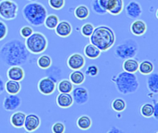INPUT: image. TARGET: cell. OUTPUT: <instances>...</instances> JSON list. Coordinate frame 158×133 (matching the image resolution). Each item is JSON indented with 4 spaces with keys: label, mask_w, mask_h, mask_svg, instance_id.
Returning a JSON list of instances; mask_svg holds the SVG:
<instances>
[{
    "label": "cell",
    "mask_w": 158,
    "mask_h": 133,
    "mask_svg": "<svg viewBox=\"0 0 158 133\" xmlns=\"http://www.w3.org/2000/svg\"><path fill=\"white\" fill-rule=\"evenodd\" d=\"M31 53L26 48L24 42L12 39L0 47V59L6 66H22L30 59Z\"/></svg>",
    "instance_id": "6da1fadb"
},
{
    "label": "cell",
    "mask_w": 158,
    "mask_h": 133,
    "mask_svg": "<svg viewBox=\"0 0 158 133\" xmlns=\"http://www.w3.org/2000/svg\"><path fill=\"white\" fill-rule=\"evenodd\" d=\"M89 39L90 43L98 47L102 52H106L115 44L116 34L110 27L106 25H100L98 27H94V30Z\"/></svg>",
    "instance_id": "7a4b0ae2"
},
{
    "label": "cell",
    "mask_w": 158,
    "mask_h": 133,
    "mask_svg": "<svg viewBox=\"0 0 158 133\" xmlns=\"http://www.w3.org/2000/svg\"><path fill=\"white\" fill-rule=\"evenodd\" d=\"M112 82L115 84L118 92L121 94H131L138 91L140 82L135 73L121 71L118 75L112 77Z\"/></svg>",
    "instance_id": "3957f363"
},
{
    "label": "cell",
    "mask_w": 158,
    "mask_h": 133,
    "mask_svg": "<svg viewBox=\"0 0 158 133\" xmlns=\"http://www.w3.org/2000/svg\"><path fill=\"white\" fill-rule=\"evenodd\" d=\"M22 16L30 25L39 27L44 24V19L47 16V9L37 1L30 2L23 6Z\"/></svg>",
    "instance_id": "277c9868"
},
{
    "label": "cell",
    "mask_w": 158,
    "mask_h": 133,
    "mask_svg": "<svg viewBox=\"0 0 158 133\" xmlns=\"http://www.w3.org/2000/svg\"><path fill=\"white\" fill-rule=\"evenodd\" d=\"M24 44L28 51L33 55H40L44 53L48 46L47 38L44 33L39 31H33L28 38H26Z\"/></svg>",
    "instance_id": "5b68a950"
},
{
    "label": "cell",
    "mask_w": 158,
    "mask_h": 133,
    "mask_svg": "<svg viewBox=\"0 0 158 133\" xmlns=\"http://www.w3.org/2000/svg\"><path fill=\"white\" fill-rule=\"evenodd\" d=\"M139 52V44L131 38L124 40L121 44L115 47L114 55L118 59L132 58L137 56Z\"/></svg>",
    "instance_id": "8992f818"
},
{
    "label": "cell",
    "mask_w": 158,
    "mask_h": 133,
    "mask_svg": "<svg viewBox=\"0 0 158 133\" xmlns=\"http://www.w3.org/2000/svg\"><path fill=\"white\" fill-rule=\"evenodd\" d=\"M19 6L12 0L0 1V18L5 20H12L17 18Z\"/></svg>",
    "instance_id": "52a82bcc"
},
{
    "label": "cell",
    "mask_w": 158,
    "mask_h": 133,
    "mask_svg": "<svg viewBox=\"0 0 158 133\" xmlns=\"http://www.w3.org/2000/svg\"><path fill=\"white\" fill-rule=\"evenodd\" d=\"M38 91L44 95H51L55 93L56 89V82H55L49 77H44L38 81L37 85Z\"/></svg>",
    "instance_id": "ba28073f"
},
{
    "label": "cell",
    "mask_w": 158,
    "mask_h": 133,
    "mask_svg": "<svg viewBox=\"0 0 158 133\" xmlns=\"http://www.w3.org/2000/svg\"><path fill=\"white\" fill-rule=\"evenodd\" d=\"M85 63L86 61L84 56L80 53H73L67 59V66L72 70L81 69L82 68H84Z\"/></svg>",
    "instance_id": "9c48e42d"
},
{
    "label": "cell",
    "mask_w": 158,
    "mask_h": 133,
    "mask_svg": "<svg viewBox=\"0 0 158 133\" xmlns=\"http://www.w3.org/2000/svg\"><path fill=\"white\" fill-rule=\"evenodd\" d=\"M71 93H72L71 95L73 98V102L79 106L85 105L89 100V92L85 87L78 85V87H76L75 89L73 88Z\"/></svg>",
    "instance_id": "30bf717a"
},
{
    "label": "cell",
    "mask_w": 158,
    "mask_h": 133,
    "mask_svg": "<svg viewBox=\"0 0 158 133\" xmlns=\"http://www.w3.org/2000/svg\"><path fill=\"white\" fill-rule=\"evenodd\" d=\"M21 106V99L18 94H8L4 98L3 107L7 112L16 111Z\"/></svg>",
    "instance_id": "8fae6325"
},
{
    "label": "cell",
    "mask_w": 158,
    "mask_h": 133,
    "mask_svg": "<svg viewBox=\"0 0 158 133\" xmlns=\"http://www.w3.org/2000/svg\"><path fill=\"white\" fill-rule=\"evenodd\" d=\"M41 126V118L36 114L26 115L23 128L27 132H33L39 129Z\"/></svg>",
    "instance_id": "7c38bea8"
},
{
    "label": "cell",
    "mask_w": 158,
    "mask_h": 133,
    "mask_svg": "<svg viewBox=\"0 0 158 133\" xmlns=\"http://www.w3.org/2000/svg\"><path fill=\"white\" fill-rule=\"evenodd\" d=\"M124 8H125V12H126L127 17L129 19H137L143 14L142 6L137 1L129 2V4L126 6H124Z\"/></svg>",
    "instance_id": "4fadbf2b"
},
{
    "label": "cell",
    "mask_w": 158,
    "mask_h": 133,
    "mask_svg": "<svg viewBox=\"0 0 158 133\" xmlns=\"http://www.w3.org/2000/svg\"><path fill=\"white\" fill-rule=\"evenodd\" d=\"M72 25L67 20H61L57 23L55 28V32L57 36L61 38L69 37L72 33Z\"/></svg>",
    "instance_id": "5bb4252c"
},
{
    "label": "cell",
    "mask_w": 158,
    "mask_h": 133,
    "mask_svg": "<svg viewBox=\"0 0 158 133\" xmlns=\"http://www.w3.org/2000/svg\"><path fill=\"white\" fill-rule=\"evenodd\" d=\"M6 77L8 80L21 81L25 77V71L20 66H10L6 71Z\"/></svg>",
    "instance_id": "9a60e30c"
},
{
    "label": "cell",
    "mask_w": 158,
    "mask_h": 133,
    "mask_svg": "<svg viewBox=\"0 0 158 133\" xmlns=\"http://www.w3.org/2000/svg\"><path fill=\"white\" fill-rule=\"evenodd\" d=\"M131 32L135 36H143L147 31V25L143 19H134L130 27Z\"/></svg>",
    "instance_id": "2e32d148"
},
{
    "label": "cell",
    "mask_w": 158,
    "mask_h": 133,
    "mask_svg": "<svg viewBox=\"0 0 158 133\" xmlns=\"http://www.w3.org/2000/svg\"><path fill=\"white\" fill-rule=\"evenodd\" d=\"M56 103L60 108H69L73 105V98L70 94L59 93L56 97Z\"/></svg>",
    "instance_id": "e0dca14e"
},
{
    "label": "cell",
    "mask_w": 158,
    "mask_h": 133,
    "mask_svg": "<svg viewBox=\"0 0 158 133\" xmlns=\"http://www.w3.org/2000/svg\"><path fill=\"white\" fill-rule=\"evenodd\" d=\"M25 118H26L25 113H23L21 111H16V112H14L10 116L9 121H10V124L14 128L20 129V128H23L24 121H25Z\"/></svg>",
    "instance_id": "ac0fdd59"
},
{
    "label": "cell",
    "mask_w": 158,
    "mask_h": 133,
    "mask_svg": "<svg viewBox=\"0 0 158 133\" xmlns=\"http://www.w3.org/2000/svg\"><path fill=\"white\" fill-rule=\"evenodd\" d=\"M102 51L93 44H87L83 48V54L90 59H96L100 56Z\"/></svg>",
    "instance_id": "d6986e66"
},
{
    "label": "cell",
    "mask_w": 158,
    "mask_h": 133,
    "mask_svg": "<svg viewBox=\"0 0 158 133\" xmlns=\"http://www.w3.org/2000/svg\"><path fill=\"white\" fill-rule=\"evenodd\" d=\"M147 76H148L146 79L147 89L152 94H158V74L156 72H152Z\"/></svg>",
    "instance_id": "ffe728a7"
},
{
    "label": "cell",
    "mask_w": 158,
    "mask_h": 133,
    "mask_svg": "<svg viewBox=\"0 0 158 133\" xmlns=\"http://www.w3.org/2000/svg\"><path fill=\"white\" fill-rule=\"evenodd\" d=\"M138 68H139V61L135 59L134 57L124 59L122 63V69L124 71H127V72L136 73L138 71Z\"/></svg>",
    "instance_id": "44dd1931"
},
{
    "label": "cell",
    "mask_w": 158,
    "mask_h": 133,
    "mask_svg": "<svg viewBox=\"0 0 158 133\" xmlns=\"http://www.w3.org/2000/svg\"><path fill=\"white\" fill-rule=\"evenodd\" d=\"M85 73L82 72L81 69L72 70V72L69 74V81L72 82L73 85H81L85 81Z\"/></svg>",
    "instance_id": "7402d4cb"
},
{
    "label": "cell",
    "mask_w": 158,
    "mask_h": 133,
    "mask_svg": "<svg viewBox=\"0 0 158 133\" xmlns=\"http://www.w3.org/2000/svg\"><path fill=\"white\" fill-rule=\"evenodd\" d=\"M21 90V84L19 81L8 80L5 82V91L8 94H18Z\"/></svg>",
    "instance_id": "603a6c76"
},
{
    "label": "cell",
    "mask_w": 158,
    "mask_h": 133,
    "mask_svg": "<svg viewBox=\"0 0 158 133\" xmlns=\"http://www.w3.org/2000/svg\"><path fill=\"white\" fill-rule=\"evenodd\" d=\"M76 125L77 127L81 130V131H87L89 129H91V127L93 126V121L92 118L87 116V115H82L81 117H79L76 120Z\"/></svg>",
    "instance_id": "cb8c5ba5"
},
{
    "label": "cell",
    "mask_w": 158,
    "mask_h": 133,
    "mask_svg": "<svg viewBox=\"0 0 158 133\" xmlns=\"http://www.w3.org/2000/svg\"><path fill=\"white\" fill-rule=\"evenodd\" d=\"M56 89L59 93L62 94H70L73 90V84L72 82L68 79H61L59 81H57Z\"/></svg>",
    "instance_id": "d4e9b609"
},
{
    "label": "cell",
    "mask_w": 158,
    "mask_h": 133,
    "mask_svg": "<svg viewBox=\"0 0 158 133\" xmlns=\"http://www.w3.org/2000/svg\"><path fill=\"white\" fill-rule=\"evenodd\" d=\"M89 15H90V9L85 5H80L74 9V16L76 19L80 20L86 19L89 17Z\"/></svg>",
    "instance_id": "484cf974"
},
{
    "label": "cell",
    "mask_w": 158,
    "mask_h": 133,
    "mask_svg": "<svg viewBox=\"0 0 158 133\" xmlns=\"http://www.w3.org/2000/svg\"><path fill=\"white\" fill-rule=\"evenodd\" d=\"M47 77L51 78L55 82H57L61 80L62 75H63V71L62 69L58 67V66H50L47 69Z\"/></svg>",
    "instance_id": "4316f807"
},
{
    "label": "cell",
    "mask_w": 158,
    "mask_h": 133,
    "mask_svg": "<svg viewBox=\"0 0 158 133\" xmlns=\"http://www.w3.org/2000/svg\"><path fill=\"white\" fill-rule=\"evenodd\" d=\"M155 69V66L154 63L152 61L149 60H144L141 63H139V68H138V71L143 74V75H149L152 72H154Z\"/></svg>",
    "instance_id": "83f0119b"
},
{
    "label": "cell",
    "mask_w": 158,
    "mask_h": 133,
    "mask_svg": "<svg viewBox=\"0 0 158 133\" xmlns=\"http://www.w3.org/2000/svg\"><path fill=\"white\" fill-rule=\"evenodd\" d=\"M58 22H59V19L56 14H50V15L47 14V16L44 19V25L48 30H55Z\"/></svg>",
    "instance_id": "f1b7e54d"
},
{
    "label": "cell",
    "mask_w": 158,
    "mask_h": 133,
    "mask_svg": "<svg viewBox=\"0 0 158 133\" xmlns=\"http://www.w3.org/2000/svg\"><path fill=\"white\" fill-rule=\"evenodd\" d=\"M111 107L117 113H122L123 111H125V109L127 107V104H126V101L124 99H122V98H116V99H114L112 101Z\"/></svg>",
    "instance_id": "f546056e"
},
{
    "label": "cell",
    "mask_w": 158,
    "mask_h": 133,
    "mask_svg": "<svg viewBox=\"0 0 158 133\" xmlns=\"http://www.w3.org/2000/svg\"><path fill=\"white\" fill-rule=\"evenodd\" d=\"M37 66L41 69H47L52 66V58L48 55H42L37 58Z\"/></svg>",
    "instance_id": "4dcf8cb0"
},
{
    "label": "cell",
    "mask_w": 158,
    "mask_h": 133,
    "mask_svg": "<svg viewBox=\"0 0 158 133\" xmlns=\"http://www.w3.org/2000/svg\"><path fill=\"white\" fill-rule=\"evenodd\" d=\"M140 112H141V115L143 117H144V118H152L153 114H154V106H153V104H151V103L143 104L141 106Z\"/></svg>",
    "instance_id": "1f68e13d"
},
{
    "label": "cell",
    "mask_w": 158,
    "mask_h": 133,
    "mask_svg": "<svg viewBox=\"0 0 158 133\" xmlns=\"http://www.w3.org/2000/svg\"><path fill=\"white\" fill-rule=\"evenodd\" d=\"M124 6H124V0H117L114 7L108 13H110L113 16H118V15H119L123 11Z\"/></svg>",
    "instance_id": "d6a6232c"
},
{
    "label": "cell",
    "mask_w": 158,
    "mask_h": 133,
    "mask_svg": "<svg viewBox=\"0 0 158 133\" xmlns=\"http://www.w3.org/2000/svg\"><path fill=\"white\" fill-rule=\"evenodd\" d=\"M94 30V26L92 23H85L81 28V33L84 37H88L89 38L92 35Z\"/></svg>",
    "instance_id": "836d02e7"
},
{
    "label": "cell",
    "mask_w": 158,
    "mask_h": 133,
    "mask_svg": "<svg viewBox=\"0 0 158 133\" xmlns=\"http://www.w3.org/2000/svg\"><path fill=\"white\" fill-rule=\"evenodd\" d=\"M91 5H92V9L94 10V13H96L98 15H105L107 13V11L102 7V6L100 5L98 0H93Z\"/></svg>",
    "instance_id": "e575fe53"
},
{
    "label": "cell",
    "mask_w": 158,
    "mask_h": 133,
    "mask_svg": "<svg viewBox=\"0 0 158 133\" xmlns=\"http://www.w3.org/2000/svg\"><path fill=\"white\" fill-rule=\"evenodd\" d=\"M48 5L55 10H59L64 7L65 0H48Z\"/></svg>",
    "instance_id": "d590c367"
},
{
    "label": "cell",
    "mask_w": 158,
    "mask_h": 133,
    "mask_svg": "<svg viewBox=\"0 0 158 133\" xmlns=\"http://www.w3.org/2000/svg\"><path fill=\"white\" fill-rule=\"evenodd\" d=\"M98 1H99L100 5L102 6V7L104 9H106L108 13L114 7L117 0H98Z\"/></svg>",
    "instance_id": "8d00e7d4"
},
{
    "label": "cell",
    "mask_w": 158,
    "mask_h": 133,
    "mask_svg": "<svg viewBox=\"0 0 158 133\" xmlns=\"http://www.w3.org/2000/svg\"><path fill=\"white\" fill-rule=\"evenodd\" d=\"M85 75H88L90 77H96L99 74V69L96 65H90L85 69Z\"/></svg>",
    "instance_id": "74e56055"
},
{
    "label": "cell",
    "mask_w": 158,
    "mask_h": 133,
    "mask_svg": "<svg viewBox=\"0 0 158 133\" xmlns=\"http://www.w3.org/2000/svg\"><path fill=\"white\" fill-rule=\"evenodd\" d=\"M51 131L53 133H64L66 131V126L62 122H56L52 125Z\"/></svg>",
    "instance_id": "f35d334b"
},
{
    "label": "cell",
    "mask_w": 158,
    "mask_h": 133,
    "mask_svg": "<svg viewBox=\"0 0 158 133\" xmlns=\"http://www.w3.org/2000/svg\"><path fill=\"white\" fill-rule=\"evenodd\" d=\"M32 32H33V29H32V27H31V26H29V25L23 26V27H21L20 30H19V34H20V36L23 37V38H25V39L28 38Z\"/></svg>",
    "instance_id": "ab89813d"
},
{
    "label": "cell",
    "mask_w": 158,
    "mask_h": 133,
    "mask_svg": "<svg viewBox=\"0 0 158 133\" xmlns=\"http://www.w3.org/2000/svg\"><path fill=\"white\" fill-rule=\"evenodd\" d=\"M7 31H7V26H6V24L4 21L0 20V41L4 40V39L6 37Z\"/></svg>",
    "instance_id": "60d3db41"
},
{
    "label": "cell",
    "mask_w": 158,
    "mask_h": 133,
    "mask_svg": "<svg viewBox=\"0 0 158 133\" xmlns=\"http://www.w3.org/2000/svg\"><path fill=\"white\" fill-rule=\"evenodd\" d=\"M153 106H154V114L153 117L156 120H158V101L157 100H154L153 102Z\"/></svg>",
    "instance_id": "b9f144b4"
},
{
    "label": "cell",
    "mask_w": 158,
    "mask_h": 133,
    "mask_svg": "<svg viewBox=\"0 0 158 133\" xmlns=\"http://www.w3.org/2000/svg\"><path fill=\"white\" fill-rule=\"evenodd\" d=\"M122 132V131L121 130H119V129H118L116 126H112L111 127V129L108 131V133H120Z\"/></svg>",
    "instance_id": "7bdbcfd3"
},
{
    "label": "cell",
    "mask_w": 158,
    "mask_h": 133,
    "mask_svg": "<svg viewBox=\"0 0 158 133\" xmlns=\"http://www.w3.org/2000/svg\"><path fill=\"white\" fill-rule=\"evenodd\" d=\"M5 91V81L3 80V78L0 76V94Z\"/></svg>",
    "instance_id": "ee69618b"
},
{
    "label": "cell",
    "mask_w": 158,
    "mask_h": 133,
    "mask_svg": "<svg viewBox=\"0 0 158 133\" xmlns=\"http://www.w3.org/2000/svg\"><path fill=\"white\" fill-rule=\"evenodd\" d=\"M28 1H30V2H33V1H37V0H28Z\"/></svg>",
    "instance_id": "f6af8a7d"
}]
</instances>
